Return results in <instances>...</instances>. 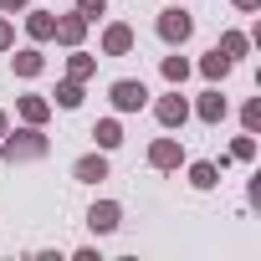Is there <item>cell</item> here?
Segmentation results:
<instances>
[{"mask_svg":"<svg viewBox=\"0 0 261 261\" xmlns=\"http://www.w3.org/2000/svg\"><path fill=\"white\" fill-rule=\"evenodd\" d=\"M6 144V159L11 164H31V159H46V134L31 123V128H21V134H11V139H0Z\"/></svg>","mask_w":261,"mask_h":261,"instance_id":"obj_1","label":"cell"},{"mask_svg":"<svg viewBox=\"0 0 261 261\" xmlns=\"http://www.w3.org/2000/svg\"><path fill=\"white\" fill-rule=\"evenodd\" d=\"M159 36H164L169 46H185V41L195 36V21H190V11H179V6H169V11L159 16Z\"/></svg>","mask_w":261,"mask_h":261,"instance_id":"obj_2","label":"cell"},{"mask_svg":"<svg viewBox=\"0 0 261 261\" xmlns=\"http://www.w3.org/2000/svg\"><path fill=\"white\" fill-rule=\"evenodd\" d=\"M108 97H113V108H118V113H139V108L149 102V87H144V82H134V77H123V82H113V87H108Z\"/></svg>","mask_w":261,"mask_h":261,"instance_id":"obj_3","label":"cell"},{"mask_svg":"<svg viewBox=\"0 0 261 261\" xmlns=\"http://www.w3.org/2000/svg\"><path fill=\"white\" fill-rule=\"evenodd\" d=\"M154 118H159L164 128H179V123L190 118V102H185L179 92H169V97H159V102H154Z\"/></svg>","mask_w":261,"mask_h":261,"instance_id":"obj_4","label":"cell"},{"mask_svg":"<svg viewBox=\"0 0 261 261\" xmlns=\"http://www.w3.org/2000/svg\"><path fill=\"white\" fill-rule=\"evenodd\" d=\"M118 220H123V205H113V200H102V205H92V210H87V225H92L97 236L118 230Z\"/></svg>","mask_w":261,"mask_h":261,"instance_id":"obj_5","label":"cell"},{"mask_svg":"<svg viewBox=\"0 0 261 261\" xmlns=\"http://www.w3.org/2000/svg\"><path fill=\"white\" fill-rule=\"evenodd\" d=\"M179 159H185L179 139H159V144L149 149V164H154V169H179Z\"/></svg>","mask_w":261,"mask_h":261,"instance_id":"obj_6","label":"cell"},{"mask_svg":"<svg viewBox=\"0 0 261 261\" xmlns=\"http://www.w3.org/2000/svg\"><path fill=\"white\" fill-rule=\"evenodd\" d=\"M72 174H77L82 185H97V179H108V159H102V154H82V159L72 164Z\"/></svg>","mask_w":261,"mask_h":261,"instance_id":"obj_7","label":"cell"},{"mask_svg":"<svg viewBox=\"0 0 261 261\" xmlns=\"http://www.w3.org/2000/svg\"><path fill=\"white\" fill-rule=\"evenodd\" d=\"M128 46H134V31H128V26H123V21H118V26H108V31H102V51H108V57H123V51H128Z\"/></svg>","mask_w":261,"mask_h":261,"instance_id":"obj_8","label":"cell"},{"mask_svg":"<svg viewBox=\"0 0 261 261\" xmlns=\"http://www.w3.org/2000/svg\"><path fill=\"white\" fill-rule=\"evenodd\" d=\"M82 31H87V21H82V16H62L51 36H57L62 46H77V41H82Z\"/></svg>","mask_w":261,"mask_h":261,"instance_id":"obj_9","label":"cell"},{"mask_svg":"<svg viewBox=\"0 0 261 261\" xmlns=\"http://www.w3.org/2000/svg\"><path fill=\"white\" fill-rule=\"evenodd\" d=\"M195 113H200L205 123H220V118H225V97L210 87V92H200V108H195Z\"/></svg>","mask_w":261,"mask_h":261,"instance_id":"obj_10","label":"cell"},{"mask_svg":"<svg viewBox=\"0 0 261 261\" xmlns=\"http://www.w3.org/2000/svg\"><path fill=\"white\" fill-rule=\"evenodd\" d=\"M200 72H205V77H210V82H220V77H230V57H225V51H220V46H215V51H210V57H205V62H200Z\"/></svg>","mask_w":261,"mask_h":261,"instance_id":"obj_11","label":"cell"},{"mask_svg":"<svg viewBox=\"0 0 261 261\" xmlns=\"http://www.w3.org/2000/svg\"><path fill=\"white\" fill-rule=\"evenodd\" d=\"M46 113H51V102H46V97H36V92H26V97H21V118H26V123H46Z\"/></svg>","mask_w":261,"mask_h":261,"instance_id":"obj_12","label":"cell"},{"mask_svg":"<svg viewBox=\"0 0 261 261\" xmlns=\"http://www.w3.org/2000/svg\"><path fill=\"white\" fill-rule=\"evenodd\" d=\"M215 179H220V169H215L210 159H200V164H190V185H195V190H215Z\"/></svg>","mask_w":261,"mask_h":261,"instance_id":"obj_13","label":"cell"},{"mask_svg":"<svg viewBox=\"0 0 261 261\" xmlns=\"http://www.w3.org/2000/svg\"><path fill=\"white\" fill-rule=\"evenodd\" d=\"M92 139H97V149H118V144H123V128H118L113 118H102V123L92 128Z\"/></svg>","mask_w":261,"mask_h":261,"instance_id":"obj_14","label":"cell"},{"mask_svg":"<svg viewBox=\"0 0 261 261\" xmlns=\"http://www.w3.org/2000/svg\"><path fill=\"white\" fill-rule=\"evenodd\" d=\"M26 31H31L36 41H51V31H57V16H46V11H31V21H26Z\"/></svg>","mask_w":261,"mask_h":261,"instance_id":"obj_15","label":"cell"},{"mask_svg":"<svg viewBox=\"0 0 261 261\" xmlns=\"http://www.w3.org/2000/svg\"><path fill=\"white\" fill-rule=\"evenodd\" d=\"M41 67H46V62H41V51H36V46H26V51H16V72H21V77H36Z\"/></svg>","mask_w":261,"mask_h":261,"instance_id":"obj_16","label":"cell"},{"mask_svg":"<svg viewBox=\"0 0 261 261\" xmlns=\"http://www.w3.org/2000/svg\"><path fill=\"white\" fill-rule=\"evenodd\" d=\"M246 46H251V41H246L241 31H225V36H220V51H225L230 62H236V57H246Z\"/></svg>","mask_w":261,"mask_h":261,"instance_id":"obj_17","label":"cell"},{"mask_svg":"<svg viewBox=\"0 0 261 261\" xmlns=\"http://www.w3.org/2000/svg\"><path fill=\"white\" fill-rule=\"evenodd\" d=\"M57 102H62V108H77V102H82V82H77V77L62 82V87H57Z\"/></svg>","mask_w":261,"mask_h":261,"instance_id":"obj_18","label":"cell"},{"mask_svg":"<svg viewBox=\"0 0 261 261\" xmlns=\"http://www.w3.org/2000/svg\"><path fill=\"white\" fill-rule=\"evenodd\" d=\"M67 72H72L77 82H82V77H92V57H87V51H72V62H67Z\"/></svg>","mask_w":261,"mask_h":261,"instance_id":"obj_19","label":"cell"},{"mask_svg":"<svg viewBox=\"0 0 261 261\" xmlns=\"http://www.w3.org/2000/svg\"><path fill=\"white\" fill-rule=\"evenodd\" d=\"M164 77H169V82H185V77H190V62H185V57H164Z\"/></svg>","mask_w":261,"mask_h":261,"instance_id":"obj_20","label":"cell"},{"mask_svg":"<svg viewBox=\"0 0 261 261\" xmlns=\"http://www.w3.org/2000/svg\"><path fill=\"white\" fill-rule=\"evenodd\" d=\"M102 11H108V0H77V16L82 21H97Z\"/></svg>","mask_w":261,"mask_h":261,"instance_id":"obj_21","label":"cell"},{"mask_svg":"<svg viewBox=\"0 0 261 261\" xmlns=\"http://www.w3.org/2000/svg\"><path fill=\"white\" fill-rule=\"evenodd\" d=\"M241 123H246V134H256V128H261V102H246L241 108Z\"/></svg>","mask_w":261,"mask_h":261,"instance_id":"obj_22","label":"cell"},{"mask_svg":"<svg viewBox=\"0 0 261 261\" xmlns=\"http://www.w3.org/2000/svg\"><path fill=\"white\" fill-rule=\"evenodd\" d=\"M230 159H256V139H251V134L236 139V144H230Z\"/></svg>","mask_w":261,"mask_h":261,"instance_id":"obj_23","label":"cell"},{"mask_svg":"<svg viewBox=\"0 0 261 261\" xmlns=\"http://www.w3.org/2000/svg\"><path fill=\"white\" fill-rule=\"evenodd\" d=\"M11 41H16V36H11V21H0V51H6Z\"/></svg>","mask_w":261,"mask_h":261,"instance_id":"obj_24","label":"cell"},{"mask_svg":"<svg viewBox=\"0 0 261 261\" xmlns=\"http://www.w3.org/2000/svg\"><path fill=\"white\" fill-rule=\"evenodd\" d=\"M31 0H0V11H26Z\"/></svg>","mask_w":261,"mask_h":261,"instance_id":"obj_25","label":"cell"},{"mask_svg":"<svg viewBox=\"0 0 261 261\" xmlns=\"http://www.w3.org/2000/svg\"><path fill=\"white\" fill-rule=\"evenodd\" d=\"M261 6V0H236V11H256Z\"/></svg>","mask_w":261,"mask_h":261,"instance_id":"obj_26","label":"cell"},{"mask_svg":"<svg viewBox=\"0 0 261 261\" xmlns=\"http://www.w3.org/2000/svg\"><path fill=\"white\" fill-rule=\"evenodd\" d=\"M0 139H6V113H0Z\"/></svg>","mask_w":261,"mask_h":261,"instance_id":"obj_27","label":"cell"}]
</instances>
